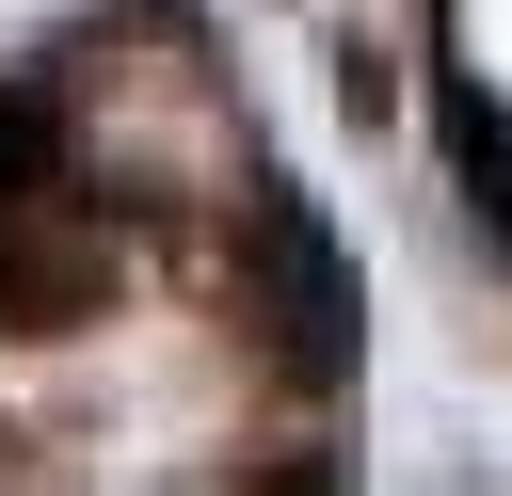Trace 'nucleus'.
Returning a JSON list of instances; mask_svg holds the SVG:
<instances>
[{
	"label": "nucleus",
	"instance_id": "obj_1",
	"mask_svg": "<svg viewBox=\"0 0 512 496\" xmlns=\"http://www.w3.org/2000/svg\"><path fill=\"white\" fill-rule=\"evenodd\" d=\"M256 272H272V320H288V368H352V272L320 240V208L256 192Z\"/></svg>",
	"mask_w": 512,
	"mask_h": 496
},
{
	"label": "nucleus",
	"instance_id": "obj_2",
	"mask_svg": "<svg viewBox=\"0 0 512 496\" xmlns=\"http://www.w3.org/2000/svg\"><path fill=\"white\" fill-rule=\"evenodd\" d=\"M448 160H464V208L512 240V112L496 96H448Z\"/></svg>",
	"mask_w": 512,
	"mask_h": 496
},
{
	"label": "nucleus",
	"instance_id": "obj_3",
	"mask_svg": "<svg viewBox=\"0 0 512 496\" xmlns=\"http://www.w3.org/2000/svg\"><path fill=\"white\" fill-rule=\"evenodd\" d=\"M48 192H64V176H48V96H32V80H0V224H16V208H48Z\"/></svg>",
	"mask_w": 512,
	"mask_h": 496
}]
</instances>
